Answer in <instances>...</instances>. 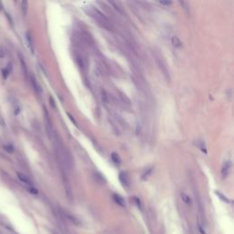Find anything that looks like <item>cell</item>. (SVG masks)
Instances as JSON below:
<instances>
[{"label": "cell", "mask_w": 234, "mask_h": 234, "mask_svg": "<svg viewBox=\"0 0 234 234\" xmlns=\"http://www.w3.org/2000/svg\"><path fill=\"white\" fill-rule=\"evenodd\" d=\"M86 12L89 14L90 17H92L93 19H95L98 23H99L100 25H102L103 28L110 30V29H111L110 22H109L108 18L102 13L101 11H99L97 8H94L92 7H89L87 9H86Z\"/></svg>", "instance_id": "1"}, {"label": "cell", "mask_w": 234, "mask_h": 234, "mask_svg": "<svg viewBox=\"0 0 234 234\" xmlns=\"http://www.w3.org/2000/svg\"><path fill=\"white\" fill-rule=\"evenodd\" d=\"M62 178H63V184H64V189H65V193L67 198L70 201L72 200L73 198V194H72V189L71 186L70 184V181L68 179L67 174H65V171H62Z\"/></svg>", "instance_id": "2"}, {"label": "cell", "mask_w": 234, "mask_h": 234, "mask_svg": "<svg viewBox=\"0 0 234 234\" xmlns=\"http://www.w3.org/2000/svg\"><path fill=\"white\" fill-rule=\"evenodd\" d=\"M230 168H231V161L230 160H226V161L223 163L222 167H221V176H222L223 178H227L230 171Z\"/></svg>", "instance_id": "3"}, {"label": "cell", "mask_w": 234, "mask_h": 234, "mask_svg": "<svg viewBox=\"0 0 234 234\" xmlns=\"http://www.w3.org/2000/svg\"><path fill=\"white\" fill-rule=\"evenodd\" d=\"M156 61L159 65V68L161 69V70L164 72V74L167 76V78H168V70H167V63L164 61V59L162 58H160L158 56H156Z\"/></svg>", "instance_id": "4"}, {"label": "cell", "mask_w": 234, "mask_h": 234, "mask_svg": "<svg viewBox=\"0 0 234 234\" xmlns=\"http://www.w3.org/2000/svg\"><path fill=\"white\" fill-rule=\"evenodd\" d=\"M119 180L124 187L128 188L130 186V179L125 172H121L119 174Z\"/></svg>", "instance_id": "5"}, {"label": "cell", "mask_w": 234, "mask_h": 234, "mask_svg": "<svg viewBox=\"0 0 234 234\" xmlns=\"http://www.w3.org/2000/svg\"><path fill=\"white\" fill-rule=\"evenodd\" d=\"M18 178L19 180H20L21 182H23L24 184L28 185V186H29V187H32V186H33V182H32V181L30 180V178H29L28 176H26L25 174L18 173Z\"/></svg>", "instance_id": "6"}, {"label": "cell", "mask_w": 234, "mask_h": 234, "mask_svg": "<svg viewBox=\"0 0 234 234\" xmlns=\"http://www.w3.org/2000/svg\"><path fill=\"white\" fill-rule=\"evenodd\" d=\"M113 199H114V200L115 201V203H117L119 206H121V207H125V206H126L125 200L124 198H123V197H121L120 195H118V194H114V195H113Z\"/></svg>", "instance_id": "7"}, {"label": "cell", "mask_w": 234, "mask_h": 234, "mask_svg": "<svg viewBox=\"0 0 234 234\" xmlns=\"http://www.w3.org/2000/svg\"><path fill=\"white\" fill-rule=\"evenodd\" d=\"M26 40H27V43H28V47L30 50V51L32 53H34V47H33V41H32V38L31 35L29 34V32L26 33Z\"/></svg>", "instance_id": "8"}, {"label": "cell", "mask_w": 234, "mask_h": 234, "mask_svg": "<svg viewBox=\"0 0 234 234\" xmlns=\"http://www.w3.org/2000/svg\"><path fill=\"white\" fill-rule=\"evenodd\" d=\"M171 43H172V45H173L174 47H176V48H180L182 46V42H181V40H179V38L178 36H173V37H172Z\"/></svg>", "instance_id": "9"}, {"label": "cell", "mask_w": 234, "mask_h": 234, "mask_svg": "<svg viewBox=\"0 0 234 234\" xmlns=\"http://www.w3.org/2000/svg\"><path fill=\"white\" fill-rule=\"evenodd\" d=\"M65 215H66V217L71 221L73 224H75V225H80V224H81V221H80L76 217L73 216V215H70V214H69V213H65Z\"/></svg>", "instance_id": "10"}, {"label": "cell", "mask_w": 234, "mask_h": 234, "mask_svg": "<svg viewBox=\"0 0 234 234\" xmlns=\"http://www.w3.org/2000/svg\"><path fill=\"white\" fill-rule=\"evenodd\" d=\"M152 171H153V169H152V167H149V168H147L144 173H143V175L141 176V179L142 180H146L147 178H148L149 177H150V175L152 174Z\"/></svg>", "instance_id": "11"}, {"label": "cell", "mask_w": 234, "mask_h": 234, "mask_svg": "<svg viewBox=\"0 0 234 234\" xmlns=\"http://www.w3.org/2000/svg\"><path fill=\"white\" fill-rule=\"evenodd\" d=\"M112 160L115 163V164H121V162H122V160H121V157H120V156L117 154V153H115V152H114V153H112Z\"/></svg>", "instance_id": "12"}, {"label": "cell", "mask_w": 234, "mask_h": 234, "mask_svg": "<svg viewBox=\"0 0 234 234\" xmlns=\"http://www.w3.org/2000/svg\"><path fill=\"white\" fill-rule=\"evenodd\" d=\"M13 106H14L15 114H16V115H18V114L20 113V111H21V107H20L19 102H18L17 100H15V101H14V103H13Z\"/></svg>", "instance_id": "13"}, {"label": "cell", "mask_w": 234, "mask_h": 234, "mask_svg": "<svg viewBox=\"0 0 234 234\" xmlns=\"http://www.w3.org/2000/svg\"><path fill=\"white\" fill-rule=\"evenodd\" d=\"M31 82H32V85H33L34 89H35L37 92H40L41 89H40V85L38 84V82H37L36 79H35L33 76H31Z\"/></svg>", "instance_id": "14"}, {"label": "cell", "mask_w": 234, "mask_h": 234, "mask_svg": "<svg viewBox=\"0 0 234 234\" xmlns=\"http://www.w3.org/2000/svg\"><path fill=\"white\" fill-rule=\"evenodd\" d=\"M181 199L186 204H190L191 203V199L189 198V196L187 195L186 193H181Z\"/></svg>", "instance_id": "15"}, {"label": "cell", "mask_w": 234, "mask_h": 234, "mask_svg": "<svg viewBox=\"0 0 234 234\" xmlns=\"http://www.w3.org/2000/svg\"><path fill=\"white\" fill-rule=\"evenodd\" d=\"M22 7V12L24 15H27V11H28V2L27 1H23L21 4Z\"/></svg>", "instance_id": "16"}, {"label": "cell", "mask_w": 234, "mask_h": 234, "mask_svg": "<svg viewBox=\"0 0 234 234\" xmlns=\"http://www.w3.org/2000/svg\"><path fill=\"white\" fill-rule=\"evenodd\" d=\"M216 194L218 195V197H219V199H221V200H223L224 202H228V203L230 202L229 199H227V198H226V197H225V196H223V195H222V194H221L220 192H216Z\"/></svg>", "instance_id": "17"}, {"label": "cell", "mask_w": 234, "mask_h": 234, "mask_svg": "<svg viewBox=\"0 0 234 234\" xmlns=\"http://www.w3.org/2000/svg\"><path fill=\"white\" fill-rule=\"evenodd\" d=\"M198 146L200 147V148L203 151V152H205L206 153V147H205V144H204V142L203 141H201V140H200L199 142H198Z\"/></svg>", "instance_id": "18"}, {"label": "cell", "mask_w": 234, "mask_h": 234, "mask_svg": "<svg viewBox=\"0 0 234 234\" xmlns=\"http://www.w3.org/2000/svg\"><path fill=\"white\" fill-rule=\"evenodd\" d=\"M0 125L1 126H6V122H5V119L3 117V115L0 113Z\"/></svg>", "instance_id": "19"}, {"label": "cell", "mask_w": 234, "mask_h": 234, "mask_svg": "<svg viewBox=\"0 0 234 234\" xmlns=\"http://www.w3.org/2000/svg\"><path fill=\"white\" fill-rule=\"evenodd\" d=\"M29 191L30 193L34 194V195H37V194H38V190H37L36 189H34L33 187H29Z\"/></svg>", "instance_id": "20"}, {"label": "cell", "mask_w": 234, "mask_h": 234, "mask_svg": "<svg viewBox=\"0 0 234 234\" xmlns=\"http://www.w3.org/2000/svg\"><path fill=\"white\" fill-rule=\"evenodd\" d=\"M68 116H69V118L70 119V121H71V122L73 123V124H74V125L78 127V124H77V122L75 121V119H74V118H73V117H72V116H71V115H70V114H68Z\"/></svg>", "instance_id": "21"}, {"label": "cell", "mask_w": 234, "mask_h": 234, "mask_svg": "<svg viewBox=\"0 0 234 234\" xmlns=\"http://www.w3.org/2000/svg\"><path fill=\"white\" fill-rule=\"evenodd\" d=\"M159 4L163 5V6H170L172 2L171 1H159Z\"/></svg>", "instance_id": "22"}, {"label": "cell", "mask_w": 234, "mask_h": 234, "mask_svg": "<svg viewBox=\"0 0 234 234\" xmlns=\"http://www.w3.org/2000/svg\"><path fill=\"white\" fill-rule=\"evenodd\" d=\"M200 231L202 234H205V232L203 231V230H202V228H201V227H200Z\"/></svg>", "instance_id": "23"}, {"label": "cell", "mask_w": 234, "mask_h": 234, "mask_svg": "<svg viewBox=\"0 0 234 234\" xmlns=\"http://www.w3.org/2000/svg\"><path fill=\"white\" fill-rule=\"evenodd\" d=\"M2 7H2V4H1V3H0V9H1Z\"/></svg>", "instance_id": "24"}, {"label": "cell", "mask_w": 234, "mask_h": 234, "mask_svg": "<svg viewBox=\"0 0 234 234\" xmlns=\"http://www.w3.org/2000/svg\"><path fill=\"white\" fill-rule=\"evenodd\" d=\"M53 234H57V233H54V232H53Z\"/></svg>", "instance_id": "25"}]
</instances>
